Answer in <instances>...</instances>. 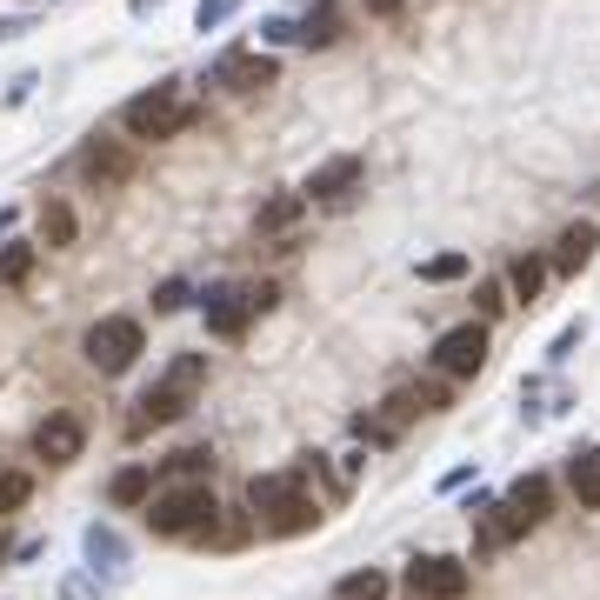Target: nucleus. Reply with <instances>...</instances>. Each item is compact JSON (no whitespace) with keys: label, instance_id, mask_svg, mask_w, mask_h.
<instances>
[{"label":"nucleus","instance_id":"obj_1","mask_svg":"<svg viewBox=\"0 0 600 600\" xmlns=\"http://www.w3.org/2000/svg\"><path fill=\"white\" fill-rule=\"evenodd\" d=\"M147 527L160 540H207L213 527H221V501H213L207 480H181V487L147 501Z\"/></svg>","mask_w":600,"mask_h":600},{"label":"nucleus","instance_id":"obj_2","mask_svg":"<svg viewBox=\"0 0 600 600\" xmlns=\"http://www.w3.org/2000/svg\"><path fill=\"white\" fill-rule=\"evenodd\" d=\"M207 114L194 100H181V81H154L147 94H134L127 107H121V127L134 134V140H174V134H187V127H200Z\"/></svg>","mask_w":600,"mask_h":600},{"label":"nucleus","instance_id":"obj_3","mask_svg":"<svg viewBox=\"0 0 600 600\" xmlns=\"http://www.w3.org/2000/svg\"><path fill=\"white\" fill-rule=\"evenodd\" d=\"M207 388V354H181L168 374L154 380V388L140 394V414H134V433H147V427H168V420H181L187 407H194V394Z\"/></svg>","mask_w":600,"mask_h":600},{"label":"nucleus","instance_id":"obj_4","mask_svg":"<svg viewBox=\"0 0 600 600\" xmlns=\"http://www.w3.org/2000/svg\"><path fill=\"white\" fill-rule=\"evenodd\" d=\"M87 367H100V374H127L134 360H140V320L134 314H107V320H94L87 327Z\"/></svg>","mask_w":600,"mask_h":600},{"label":"nucleus","instance_id":"obj_5","mask_svg":"<svg viewBox=\"0 0 600 600\" xmlns=\"http://www.w3.org/2000/svg\"><path fill=\"white\" fill-rule=\"evenodd\" d=\"M433 367H441L448 380H474L487 367V320H461L448 327L441 341H433Z\"/></svg>","mask_w":600,"mask_h":600},{"label":"nucleus","instance_id":"obj_6","mask_svg":"<svg viewBox=\"0 0 600 600\" xmlns=\"http://www.w3.org/2000/svg\"><path fill=\"white\" fill-rule=\"evenodd\" d=\"M467 561L461 554H420L407 567V600H461L467 593Z\"/></svg>","mask_w":600,"mask_h":600},{"label":"nucleus","instance_id":"obj_7","mask_svg":"<svg viewBox=\"0 0 600 600\" xmlns=\"http://www.w3.org/2000/svg\"><path fill=\"white\" fill-rule=\"evenodd\" d=\"M207 81L213 87H228V94H267L281 81V61L274 53H247V47H234V53H221V61L207 68Z\"/></svg>","mask_w":600,"mask_h":600},{"label":"nucleus","instance_id":"obj_8","mask_svg":"<svg viewBox=\"0 0 600 600\" xmlns=\"http://www.w3.org/2000/svg\"><path fill=\"white\" fill-rule=\"evenodd\" d=\"M200 314H207V334L241 341V334H247V320H254V301H247V287L221 281V287H207V294H200Z\"/></svg>","mask_w":600,"mask_h":600},{"label":"nucleus","instance_id":"obj_9","mask_svg":"<svg viewBox=\"0 0 600 600\" xmlns=\"http://www.w3.org/2000/svg\"><path fill=\"white\" fill-rule=\"evenodd\" d=\"M81 181L87 187H127L134 181V147L127 140H87L81 147Z\"/></svg>","mask_w":600,"mask_h":600},{"label":"nucleus","instance_id":"obj_10","mask_svg":"<svg viewBox=\"0 0 600 600\" xmlns=\"http://www.w3.org/2000/svg\"><path fill=\"white\" fill-rule=\"evenodd\" d=\"M81 448H87V427H81L74 414H47V420L34 427V454H40L47 467H68V461H81Z\"/></svg>","mask_w":600,"mask_h":600},{"label":"nucleus","instance_id":"obj_11","mask_svg":"<svg viewBox=\"0 0 600 600\" xmlns=\"http://www.w3.org/2000/svg\"><path fill=\"white\" fill-rule=\"evenodd\" d=\"M360 174H367V168H360V154H334V160H320V168L307 174L301 194H307V200H347V194L360 187Z\"/></svg>","mask_w":600,"mask_h":600},{"label":"nucleus","instance_id":"obj_12","mask_svg":"<svg viewBox=\"0 0 600 600\" xmlns=\"http://www.w3.org/2000/svg\"><path fill=\"white\" fill-rule=\"evenodd\" d=\"M294 494H301V474H254V480H247V507H254V521H274Z\"/></svg>","mask_w":600,"mask_h":600},{"label":"nucleus","instance_id":"obj_13","mask_svg":"<svg viewBox=\"0 0 600 600\" xmlns=\"http://www.w3.org/2000/svg\"><path fill=\"white\" fill-rule=\"evenodd\" d=\"M593 247H600V228L593 221H574V228H561V241H554V274H580V267L593 260Z\"/></svg>","mask_w":600,"mask_h":600},{"label":"nucleus","instance_id":"obj_14","mask_svg":"<svg viewBox=\"0 0 600 600\" xmlns=\"http://www.w3.org/2000/svg\"><path fill=\"white\" fill-rule=\"evenodd\" d=\"M380 407L407 427V420H420V414H433V407H448V388H441V380H420V388H394Z\"/></svg>","mask_w":600,"mask_h":600},{"label":"nucleus","instance_id":"obj_15","mask_svg":"<svg viewBox=\"0 0 600 600\" xmlns=\"http://www.w3.org/2000/svg\"><path fill=\"white\" fill-rule=\"evenodd\" d=\"M341 40V0H314L301 14V47H334Z\"/></svg>","mask_w":600,"mask_h":600},{"label":"nucleus","instance_id":"obj_16","mask_svg":"<svg viewBox=\"0 0 600 600\" xmlns=\"http://www.w3.org/2000/svg\"><path fill=\"white\" fill-rule=\"evenodd\" d=\"M307 213V194H274V200H260V213H254V234H287L294 221Z\"/></svg>","mask_w":600,"mask_h":600},{"label":"nucleus","instance_id":"obj_17","mask_svg":"<svg viewBox=\"0 0 600 600\" xmlns=\"http://www.w3.org/2000/svg\"><path fill=\"white\" fill-rule=\"evenodd\" d=\"M548 274H554V267H548V260H540V254H521V260L507 267V294L534 307V301H540V287H548Z\"/></svg>","mask_w":600,"mask_h":600},{"label":"nucleus","instance_id":"obj_18","mask_svg":"<svg viewBox=\"0 0 600 600\" xmlns=\"http://www.w3.org/2000/svg\"><path fill=\"white\" fill-rule=\"evenodd\" d=\"M81 221H74V207L68 200H40V247H74Z\"/></svg>","mask_w":600,"mask_h":600},{"label":"nucleus","instance_id":"obj_19","mask_svg":"<svg viewBox=\"0 0 600 600\" xmlns=\"http://www.w3.org/2000/svg\"><path fill=\"white\" fill-rule=\"evenodd\" d=\"M401 433H407V427H401L388 407H380V414H374V407H367V414H354V441H360V448H394Z\"/></svg>","mask_w":600,"mask_h":600},{"label":"nucleus","instance_id":"obj_20","mask_svg":"<svg viewBox=\"0 0 600 600\" xmlns=\"http://www.w3.org/2000/svg\"><path fill=\"white\" fill-rule=\"evenodd\" d=\"M507 501H514V507L540 527V521H548V507H554V487L540 480V474H527V480H514V487H507Z\"/></svg>","mask_w":600,"mask_h":600},{"label":"nucleus","instance_id":"obj_21","mask_svg":"<svg viewBox=\"0 0 600 600\" xmlns=\"http://www.w3.org/2000/svg\"><path fill=\"white\" fill-rule=\"evenodd\" d=\"M107 494H114V507H140V501H154V474L147 467H121Z\"/></svg>","mask_w":600,"mask_h":600},{"label":"nucleus","instance_id":"obj_22","mask_svg":"<svg viewBox=\"0 0 600 600\" xmlns=\"http://www.w3.org/2000/svg\"><path fill=\"white\" fill-rule=\"evenodd\" d=\"M307 527H320V507H314L307 494H294L274 521H267V534H307Z\"/></svg>","mask_w":600,"mask_h":600},{"label":"nucleus","instance_id":"obj_23","mask_svg":"<svg viewBox=\"0 0 600 600\" xmlns=\"http://www.w3.org/2000/svg\"><path fill=\"white\" fill-rule=\"evenodd\" d=\"M87 561H94V567H121V561H127V540H121L114 527H87Z\"/></svg>","mask_w":600,"mask_h":600},{"label":"nucleus","instance_id":"obj_24","mask_svg":"<svg viewBox=\"0 0 600 600\" xmlns=\"http://www.w3.org/2000/svg\"><path fill=\"white\" fill-rule=\"evenodd\" d=\"M467 267H474L467 254H433V260H420V281H427V287H448V281L467 274Z\"/></svg>","mask_w":600,"mask_h":600},{"label":"nucleus","instance_id":"obj_25","mask_svg":"<svg viewBox=\"0 0 600 600\" xmlns=\"http://www.w3.org/2000/svg\"><path fill=\"white\" fill-rule=\"evenodd\" d=\"M168 474H174V480H207V474H213V448H181V454H168Z\"/></svg>","mask_w":600,"mask_h":600},{"label":"nucleus","instance_id":"obj_26","mask_svg":"<svg viewBox=\"0 0 600 600\" xmlns=\"http://www.w3.org/2000/svg\"><path fill=\"white\" fill-rule=\"evenodd\" d=\"M341 600H388V574H380V567L347 574V580H341Z\"/></svg>","mask_w":600,"mask_h":600},{"label":"nucleus","instance_id":"obj_27","mask_svg":"<svg viewBox=\"0 0 600 600\" xmlns=\"http://www.w3.org/2000/svg\"><path fill=\"white\" fill-rule=\"evenodd\" d=\"M574 501H580V507H600V454L574 461Z\"/></svg>","mask_w":600,"mask_h":600},{"label":"nucleus","instance_id":"obj_28","mask_svg":"<svg viewBox=\"0 0 600 600\" xmlns=\"http://www.w3.org/2000/svg\"><path fill=\"white\" fill-rule=\"evenodd\" d=\"M241 14V0H200L194 8V34H213V27H228Z\"/></svg>","mask_w":600,"mask_h":600},{"label":"nucleus","instance_id":"obj_29","mask_svg":"<svg viewBox=\"0 0 600 600\" xmlns=\"http://www.w3.org/2000/svg\"><path fill=\"white\" fill-rule=\"evenodd\" d=\"M27 494H34V480H27V474H0V521L21 514V507H27Z\"/></svg>","mask_w":600,"mask_h":600},{"label":"nucleus","instance_id":"obj_30","mask_svg":"<svg viewBox=\"0 0 600 600\" xmlns=\"http://www.w3.org/2000/svg\"><path fill=\"white\" fill-rule=\"evenodd\" d=\"M27 267H34V247H27V241H14L8 254H0V287H14V281H27Z\"/></svg>","mask_w":600,"mask_h":600},{"label":"nucleus","instance_id":"obj_31","mask_svg":"<svg viewBox=\"0 0 600 600\" xmlns=\"http://www.w3.org/2000/svg\"><path fill=\"white\" fill-rule=\"evenodd\" d=\"M187 301H194V294H187V281H160V287H154V314H181Z\"/></svg>","mask_w":600,"mask_h":600},{"label":"nucleus","instance_id":"obj_32","mask_svg":"<svg viewBox=\"0 0 600 600\" xmlns=\"http://www.w3.org/2000/svg\"><path fill=\"white\" fill-rule=\"evenodd\" d=\"M474 301H480V320H494V314L507 307V287H501V281H480V287H474Z\"/></svg>","mask_w":600,"mask_h":600},{"label":"nucleus","instance_id":"obj_33","mask_svg":"<svg viewBox=\"0 0 600 600\" xmlns=\"http://www.w3.org/2000/svg\"><path fill=\"white\" fill-rule=\"evenodd\" d=\"M260 40H267V47H287V40H301V21H281V14L260 21Z\"/></svg>","mask_w":600,"mask_h":600},{"label":"nucleus","instance_id":"obj_34","mask_svg":"<svg viewBox=\"0 0 600 600\" xmlns=\"http://www.w3.org/2000/svg\"><path fill=\"white\" fill-rule=\"evenodd\" d=\"M247 301H254V314H267V307L281 301V287H274V281H260V287H247Z\"/></svg>","mask_w":600,"mask_h":600},{"label":"nucleus","instance_id":"obj_35","mask_svg":"<svg viewBox=\"0 0 600 600\" xmlns=\"http://www.w3.org/2000/svg\"><path fill=\"white\" fill-rule=\"evenodd\" d=\"M574 347H580V327H561V334H554V347H548V354H554V360H567Z\"/></svg>","mask_w":600,"mask_h":600},{"label":"nucleus","instance_id":"obj_36","mask_svg":"<svg viewBox=\"0 0 600 600\" xmlns=\"http://www.w3.org/2000/svg\"><path fill=\"white\" fill-rule=\"evenodd\" d=\"M21 34H27V14H0V47L21 40Z\"/></svg>","mask_w":600,"mask_h":600},{"label":"nucleus","instance_id":"obj_37","mask_svg":"<svg viewBox=\"0 0 600 600\" xmlns=\"http://www.w3.org/2000/svg\"><path fill=\"white\" fill-rule=\"evenodd\" d=\"M27 94H34V74H14V81H8V107H21Z\"/></svg>","mask_w":600,"mask_h":600},{"label":"nucleus","instance_id":"obj_38","mask_svg":"<svg viewBox=\"0 0 600 600\" xmlns=\"http://www.w3.org/2000/svg\"><path fill=\"white\" fill-rule=\"evenodd\" d=\"M401 8H407V0H367V14H374V21H394Z\"/></svg>","mask_w":600,"mask_h":600},{"label":"nucleus","instance_id":"obj_39","mask_svg":"<svg viewBox=\"0 0 600 600\" xmlns=\"http://www.w3.org/2000/svg\"><path fill=\"white\" fill-rule=\"evenodd\" d=\"M160 8H168V0H134V14H160Z\"/></svg>","mask_w":600,"mask_h":600},{"label":"nucleus","instance_id":"obj_40","mask_svg":"<svg viewBox=\"0 0 600 600\" xmlns=\"http://www.w3.org/2000/svg\"><path fill=\"white\" fill-rule=\"evenodd\" d=\"M0 554H8V534H0Z\"/></svg>","mask_w":600,"mask_h":600}]
</instances>
